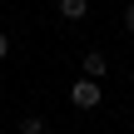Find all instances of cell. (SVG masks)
<instances>
[{"label":"cell","instance_id":"1","mask_svg":"<svg viewBox=\"0 0 134 134\" xmlns=\"http://www.w3.org/2000/svg\"><path fill=\"white\" fill-rule=\"evenodd\" d=\"M70 99H75L80 109H94V104H99V80H80V85L70 90Z\"/></svg>","mask_w":134,"mask_h":134},{"label":"cell","instance_id":"2","mask_svg":"<svg viewBox=\"0 0 134 134\" xmlns=\"http://www.w3.org/2000/svg\"><path fill=\"white\" fill-rule=\"evenodd\" d=\"M104 70H109V60H104L99 50H90V55H85V75H90V80H104Z\"/></svg>","mask_w":134,"mask_h":134},{"label":"cell","instance_id":"3","mask_svg":"<svg viewBox=\"0 0 134 134\" xmlns=\"http://www.w3.org/2000/svg\"><path fill=\"white\" fill-rule=\"evenodd\" d=\"M85 10H90V0H60V15L65 20H85Z\"/></svg>","mask_w":134,"mask_h":134},{"label":"cell","instance_id":"4","mask_svg":"<svg viewBox=\"0 0 134 134\" xmlns=\"http://www.w3.org/2000/svg\"><path fill=\"white\" fill-rule=\"evenodd\" d=\"M20 134H50V129H45L40 114H30V119H20Z\"/></svg>","mask_w":134,"mask_h":134},{"label":"cell","instance_id":"5","mask_svg":"<svg viewBox=\"0 0 134 134\" xmlns=\"http://www.w3.org/2000/svg\"><path fill=\"white\" fill-rule=\"evenodd\" d=\"M5 55H10V35H0V60H5Z\"/></svg>","mask_w":134,"mask_h":134},{"label":"cell","instance_id":"6","mask_svg":"<svg viewBox=\"0 0 134 134\" xmlns=\"http://www.w3.org/2000/svg\"><path fill=\"white\" fill-rule=\"evenodd\" d=\"M124 25H129V30H134V5H129V10H124Z\"/></svg>","mask_w":134,"mask_h":134}]
</instances>
